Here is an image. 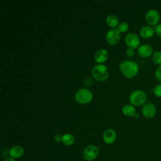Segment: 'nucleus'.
Instances as JSON below:
<instances>
[{"instance_id":"1","label":"nucleus","mask_w":161,"mask_h":161,"mask_svg":"<svg viewBox=\"0 0 161 161\" xmlns=\"http://www.w3.org/2000/svg\"><path fill=\"white\" fill-rule=\"evenodd\" d=\"M119 70L121 73L128 78H133L137 75L139 71L138 64L130 60H123L119 65Z\"/></svg>"},{"instance_id":"2","label":"nucleus","mask_w":161,"mask_h":161,"mask_svg":"<svg viewBox=\"0 0 161 161\" xmlns=\"http://www.w3.org/2000/svg\"><path fill=\"white\" fill-rule=\"evenodd\" d=\"M146 93L141 89H136L131 92L129 96V101L131 104L134 106H143L147 101Z\"/></svg>"},{"instance_id":"3","label":"nucleus","mask_w":161,"mask_h":161,"mask_svg":"<svg viewBox=\"0 0 161 161\" xmlns=\"http://www.w3.org/2000/svg\"><path fill=\"white\" fill-rule=\"evenodd\" d=\"M92 74L96 80L103 81L108 77V70L104 65L97 64L93 67Z\"/></svg>"},{"instance_id":"4","label":"nucleus","mask_w":161,"mask_h":161,"mask_svg":"<svg viewBox=\"0 0 161 161\" xmlns=\"http://www.w3.org/2000/svg\"><path fill=\"white\" fill-rule=\"evenodd\" d=\"M75 100L80 104H86L92 99V94L90 90L86 88H81L75 93Z\"/></svg>"},{"instance_id":"5","label":"nucleus","mask_w":161,"mask_h":161,"mask_svg":"<svg viewBox=\"0 0 161 161\" xmlns=\"http://www.w3.org/2000/svg\"><path fill=\"white\" fill-rule=\"evenodd\" d=\"M145 19L148 25L155 26L160 23V14L155 9H150L145 14Z\"/></svg>"},{"instance_id":"6","label":"nucleus","mask_w":161,"mask_h":161,"mask_svg":"<svg viewBox=\"0 0 161 161\" xmlns=\"http://www.w3.org/2000/svg\"><path fill=\"white\" fill-rule=\"evenodd\" d=\"M157 107L153 103L147 101L144 104L142 108V113L143 116L148 119H152L154 118L157 114Z\"/></svg>"},{"instance_id":"7","label":"nucleus","mask_w":161,"mask_h":161,"mask_svg":"<svg viewBox=\"0 0 161 161\" xmlns=\"http://www.w3.org/2000/svg\"><path fill=\"white\" fill-rule=\"evenodd\" d=\"M98 154L99 148L94 145H89L83 150V157L87 161L94 160Z\"/></svg>"},{"instance_id":"8","label":"nucleus","mask_w":161,"mask_h":161,"mask_svg":"<svg viewBox=\"0 0 161 161\" xmlns=\"http://www.w3.org/2000/svg\"><path fill=\"white\" fill-rule=\"evenodd\" d=\"M125 41L128 48L135 49L140 45V40L138 35L135 33H128L125 38Z\"/></svg>"},{"instance_id":"9","label":"nucleus","mask_w":161,"mask_h":161,"mask_svg":"<svg viewBox=\"0 0 161 161\" xmlns=\"http://www.w3.org/2000/svg\"><path fill=\"white\" fill-rule=\"evenodd\" d=\"M106 39L108 43L111 45L116 44L120 39V32L116 28H113L107 32Z\"/></svg>"},{"instance_id":"10","label":"nucleus","mask_w":161,"mask_h":161,"mask_svg":"<svg viewBox=\"0 0 161 161\" xmlns=\"http://www.w3.org/2000/svg\"><path fill=\"white\" fill-rule=\"evenodd\" d=\"M138 54L143 58H148L152 55L153 53V49L152 47L147 43L140 45L137 50Z\"/></svg>"},{"instance_id":"11","label":"nucleus","mask_w":161,"mask_h":161,"mask_svg":"<svg viewBox=\"0 0 161 161\" xmlns=\"http://www.w3.org/2000/svg\"><path fill=\"white\" fill-rule=\"evenodd\" d=\"M103 138L104 142L107 144L113 143L116 138V133L113 129L109 128L105 130L103 135Z\"/></svg>"},{"instance_id":"12","label":"nucleus","mask_w":161,"mask_h":161,"mask_svg":"<svg viewBox=\"0 0 161 161\" xmlns=\"http://www.w3.org/2000/svg\"><path fill=\"white\" fill-rule=\"evenodd\" d=\"M139 34L143 38H150L154 35L155 29L152 26L144 25L140 29Z\"/></svg>"},{"instance_id":"13","label":"nucleus","mask_w":161,"mask_h":161,"mask_svg":"<svg viewBox=\"0 0 161 161\" xmlns=\"http://www.w3.org/2000/svg\"><path fill=\"white\" fill-rule=\"evenodd\" d=\"M108 57V53L105 49H99L94 53V59L98 63L105 62Z\"/></svg>"},{"instance_id":"14","label":"nucleus","mask_w":161,"mask_h":161,"mask_svg":"<svg viewBox=\"0 0 161 161\" xmlns=\"http://www.w3.org/2000/svg\"><path fill=\"white\" fill-rule=\"evenodd\" d=\"M9 153L11 158H18L23 155L24 149L19 145H15L10 148Z\"/></svg>"},{"instance_id":"15","label":"nucleus","mask_w":161,"mask_h":161,"mask_svg":"<svg viewBox=\"0 0 161 161\" xmlns=\"http://www.w3.org/2000/svg\"><path fill=\"white\" fill-rule=\"evenodd\" d=\"M123 113L127 116H133L136 113L133 105L130 104H126L122 108Z\"/></svg>"},{"instance_id":"16","label":"nucleus","mask_w":161,"mask_h":161,"mask_svg":"<svg viewBox=\"0 0 161 161\" xmlns=\"http://www.w3.org/2000/svg\"><path fill=\"white\" fill-rule=\"evenodd\" d=\"M106 23L111 27H116L119 25V19L118 17L113 14L108 15L106 18Z\"/></svg>"},{"instance_id":"17","label":"nucleus","mask_w":161,"mask_h":161,"mask_svg":"<svg viewBox=\"0 0 161 161\" xmlns=\"http://www.w3.org/2000/svg\"><path fill=\"white\" fill-rule=\"evenodd\" d=\"M62 141L65 145H72L75 142V138L72 134L66 133L62 135Z\"/></svg>"},{"instance_id":"18","label":"nucleus","mask_w":161,"mask_h":161,"mask_svg":"<svg viewBox=\"0 0 161 161\" xmlns=\"http://www.w3.org/2000/svg\"><path fill=\"white\" fill-rule=\"evenodd\" d=\"M152 59L153 63L157 65H161V51H154L152 55Z\"/></svg>"},{"instance_id":"19","label":"nucleus","mask_w":161,"mask_h":161,"mask_svg":"<svg viewBox=\"0 0 161 161\" xmlns=\"http://www.w3.org/2000/svg\"><path fill=\"white\" fill-rule=\"evenodd\" d=\"M129 28V25L128 23L125 22V21H122L121 23H119L118 25V30L119 31V32H126Z\"/></svg>"},{"instance_id":"20","label":"nucleus","mask_w":161,"mask_h":161,"mask_svg":"<svg viewBox=\"0 0 161 161\" xmlns=\"http://www.w3.org/2000/svg\"><path fill=\"white\" fill-rule=\"evenodd\" d=\"M153 94L158 98H161V83L157 84L153 89Z\"/></svg>"},{"instance_id":"21","label":"nucleus","mask_w":161,"mask_h":161,"mask_svg":"<svg viewBox=\"0 0 161 161\" xmlns=\"http://www.w3.org/2000/svg\"><path fill=\"white\" fill-rule=\"evenodd\" d=\"M155 77L156 79L161 83V65H159L155 71Z\"/></svg>"},{"instance_id":"22","label":"nucleus","mask_w":161,"mask_h":161,"mask_svg":"<svg viewBox=\"0 0 161 161\" xmlns=\"http://www.w3.org/2000/svg\"><path fill=\"white\" fill-rule=\"evenodd\" d=\"M155 33L160 38H161V23L154 27Z\"/></svg>"},{"instance_id":"23","label":"nucleus","mask_w":161,"mask_h":161,"mask_svg":"<svg viewBox=\"0 0 161 161\" xmlns=\"http://www.w3.org/2000/svg\"><path fill=\"white\" fill-rule=\"evenodd\" d=\"M134 53H135V51H134V49L133 48H128V49H126V54L128 56V57H131L134 55Z\"/></svg>"},{"instance_id":"24","label":"nucleus","mask_w":161,"mask_h":161,"mask_svg":"<svg viewBox=\"0 0 161 161\" xmlns=\"http://www.w3.org/2000/svg\"><path fill=\"white\" fill-rule=\"evenodd\" d=\"M62 138V136H61L60 134H56L54 136V140L56 142H59L60 141H61Z\"/></svg>"},{"instance_id":"25","label":"nucleus","mask_w":161,"mask_h":161,"mask_svg":"<svg viewBox=\"0 0 161 161\" xmlns=\"http://www.w3.org/2000/svg\"><path fill=\"white\" fill-rule=\"evenodd\" d=\"M4 161H16V160H15L14 158L9 157V158H7Z\"/></svg>"},{"instance_id":"26","label":"nucleus","mask_w":161,"mask_h":161,"mask_svg":"<svg viewBox=\"0 0 161 161\" xmlns=\"http://www.w3.org/2000/svg\"><path fill=\"white\" fill-rule=\"evenodd\" d=\"M133 116H134L135 118H136V119H137V118H138L140 117V114H139V113H136Z\"/></svg>"}]
</instances>
